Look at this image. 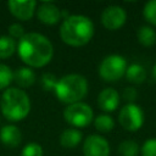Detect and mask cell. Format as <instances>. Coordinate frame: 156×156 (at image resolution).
<instances>
[{"label":"cell","mask_w":156,"mask_h":156,"mask_svg":"<svg viewBox=\"0 0 156 156\" xmlns=\"http://www.w3.org/2000/svg\"><path fill=\"white\" fill-rule=\"evenodd\" d=\"M65 121L73 127H87L94 117V112L88 104L76 102L68 105L63 111Z\"/></svg>","instance_id":"obj_6"},{"label":"cell","mask_w":156,"mask_h":156,"mask_svg":"<svg viewBox=\"0 0 156 156\" xmlns=\"http://www.w3.org/2000/svg\"><path fill=\"white\" fill-rule=\"evenodd\" d=\"M21 156H43V147L37 143H29L22 149Z\"/></svg>","instance_id":"obj_23"},{"label":"cell","mask_w":156,"mask_h":156,"mask_svg":"<svg viewBox=\"0 0 156 156\" xmlns=\"http://www.w3.org/2000/svg\"><path fill=\"white\" fill-rule=\"evenodd\" d=\"M0 140L9 147H16L22 140V133L16 126L6 124L0 129Z\"/></svg>","instance_id":"obj_13"},{"label":"cell","mask_w":156,"mask_h":156,"mask_svg":"<svg viewBox=\"0 0 156 156\" xmlns=\"http://www.w3.org/2000/svg\"><path fill=\"white\" fill-rule=\"evenodd\" d=\"M144 111L136 104H127L124 105L118 113L119 124L128 132H136L144 124Z\"/></svg>","instance_id":"obj_7"},{"label":"cell","mask_w":156,"mask_h":156,"mask_svg":"<svg viewBox=\"0 0 156 156\" xmlns=\"http://www.w3.org/2000/svg\"><path fill=\"white\" fill-rule=\"evenodd\" d=\"M94 126L99 132L102 133H107L110 130L113 129L115 127V121L111 116L108 115H99L95 119H94Z\"/></svg>","instance_id":"obj_20"},{"label":"cell","mask_w":156,"mask_h":156,"mask_svg":"<svg viewBox=\"0 0 156 156\" xmlns=\"http://www.w3.org/2000/svg\"><path fill=\"white\" fill-rule=\"evenodd\" d=\"M127 80L133 84H141L146 79V71L145 68L139 63H132L127 66L126 74Z\"/></svg>","instance_id":"obj_17"},{"label":"cell","mask_w":156,"mask_h":156,"mask_svg":"<svg viewBox=\"0 0 156 156\" xmlns=\"http://www.w3.org/2000/svg\"><path fill=\"white\" fill-rule=\"evenodd\" d=\"M98 105L102 111L112 112L119 105V94L113 88H105L98 96Z\"/></svg>","instance_id":"obj_11"},{"label":"cell","mask_w":156,"mask_h":156,"mask_svg":"<svg viewBox=\"0 0 156 156\" xmlns=\"http://www.w3.org/2000/svg\"><path fill=\"white\" fill-rule=\"evenodd\" d=\"M9 10L10 12L22 20V21H27L29 18H32L34 11H35V6L37 2L34 0H24V1H20V0H10L7 2Z\"/></svg>","instance_id":"obj_10"},{"label":"cell","mask_w":156,"mask_h":156,"mask_svg":"<svg viewBox=\"0 0 156 156\" xmlns=\"http://www.w3.org/2000/svg\"><path fill=\"white\" fill-rule=\"evenodd\" d=\"M13 80L22 88H28L35 82V73L29 67H20L13 72Z\"/></svg>","instance_id":"obj_14"},{"label":"cell","mask_w":156,"mask_h":156,"mask_svg":"<svg viewBox=\"0 0 156 156\" xmlns=\"http://www.w3.org/2000/svg\"><path fill=\"white\" fill-rule=\"evenodd\" d=\"M136 38L140 45L145 48L154 46L156 44V30L151 26H141L136 32Z\"/></svg>","instance_id":"obj_16"},{"label":"cell","mask_w":156,"mask_h":156,"mask_svg":"<svg viewBox=\"0 0 156 156\" xmlns=\"http://www.w3.org/2000/svg\"><path fill=\"white\" fill-rule=\"evenodd\" d=\"M82 140V133L76 128H67L60 135V144L63 147H76Z\"/></svg>","instance_id":"obj_15"},{"label":"cell","mask_w":156,"mask_h":156,"mask_svg":"<svg viewBox=\"0 0 156 156\" xmlns=\"http://www.w3.org/2000/svg\"><path fill=\"white\" fill-rule=\"evenodd\" d=\"M0 108L2 115L13 122L27 117L30 111V101L28 95L18 88H7L0 100Z\"/></svg>","instance_id":"obj_3"},{"label":"cell","mask_w":156,"mask_h":156,"mask_svg":"<svg viewBox=\"0 0 156 156\" xmlns=\"http://www.w3.org/2000/svg\"><path fill=\"white\" fill-rule=\"evenodd\" d=\"M16 50L15 39L10 35H1L0 37V58L10 57Z\"/></svg>","instance_id":"obj_18"},{"label":"cell","mask_w":156,"mask_h":156,"mask_svg":"<svg viewBox=\"0 0 156 156\" xmlns=\"http://www.w3.org/2000/svg\"><path fill=\"white\" fill-rule=\"evenodd\" d=\"M20 57L29 67H43L50 62L54 55L51 41L39 33H27L17 45Z\"/></svg>","instance_id":"obj_1"},{"label":"cell","mask_w":156,"mask_h":156,"mask_svg":"<svg viewBox=\"0 0 156 156\" xmlns=\"http://www.w3.org/2000/svg\"><path fill=\"white\" fill-rule=\"evenodd\" d=\"M136 96H138V91L135 90V88L128 87L123 90V99L126 101H128V104H133V101L136 99Z\"/></svg>","instance_id":"obj_27"},{"label":"cell","mask_w":156,"mask_h":156,"mask_svg":"<svg viewBox=\"0 0 156 156\" xmlns=\"http://www.w3.org/2000/svg\"><path fill=\"white\" fill-rule=\"evenodd\" d=\"M37 15L45 24H55L61 20L60 9L52 2H41L37 10Z\"/></svg>","instance_id":"obj_12"},{"label":"cell","mask_w":156,"mask_h":156,"mask_svg":"<svg viewBox=\"0 0 156 156\" xmlns=\"http://www.w3.org/2000/svg\"><path fill=\"white\" fill-rule=\"evenodd\" d=\"M13 80V72L9 66L0 63V89L6 88Z\"/></svg>","instance_id":"obj_22"},{"label":"cell","mask_w":156,"mask_h":156,"mask_svg":"<svg viewBox=\"0 0 156 156\" xmlns=\"http://www.w3.org/2000/svg\"><path fill=\"white\" fill-rule=\"evenodd\" d=\"M140 151L139 144L134 140H123L118 145L119 156H138Z\"/></svg>","instance_id":"obj_19"},{"label":"cell","mask_w":156,"mask_h":156,"mask_svg":"<svg viewBox=\"0 0 156 156\" xmlns=\"http://www.w3.org/2000/svg\"><path fill=\"white\" fill-rule=\"evenodd\" d=\"M40 83H41V85L45 90H54L55 85L57 83V79L52 73H45V74L41 76Z\"/></svg>","instance_id":"obj_25"},{"label":"cell","mask_w":156,"mask_h":156,"mask_svg":"<svg viewBox=\"0 0 156 156\" xmlns=\"http://www.w3.org/2000/svg\"><path fill=\"white\" fill-rule=\"evenodd\" d=\"M152 77H154V79L156 80V63H155L154 67H152Z\"/></svg>","instance_id":"obj_28"},{"label":"cell","mask_w":156,"mask_h":156,"mask_svg":"<svg viewBox=\"0 0 156 156\" xmlns=\"http://www.w3.org/2000/svg\"><path fill=\"white\" fill-rule=\"evenodd\" d=\"M143 16L151 26H156V0H150L144 5Z\"/></svg>","instance_id":"obj_21"},{"label":"cell","mask_w":156,"mask_h":156,"mask_svg":"<svg viewBox=\"0 0 156 156\" xmlns=\"http://www.w3.org/2000/svg\"><path fill=\"white\" fill-rule=\"evenodd\" d=\"M9 34L12 39H21L24 35V29L20 23H13L9 27Z\"/></svg>","instance_id":"obj_26"},{"label":"cell","mask_w":156,"mask_h":156,"mask_svg":"<svg viewBox=\"0 0 156 156\" xmlns=\"http://www.w3.org/2000/svg\"><path fill=\"white\" fill-rule=\"evenodd\" d=\"M83 154L84 156H108L110 144L104 136L91 134L84 140Z\"/></svg>","instance_id":"obj_9"},{"label":"cell","mask_w":156,"mask_h":156,"mask_svg":"<svg viewBox=\"0 0 156 156\" xmlns=\"http://www.w3.org/2000/svg\"><path fill=\"white\" fill-rule=\"evenodd\" d=\"M127 21V13L123 7L118 5L107 6L101 13V23L108 30L119 29Z\"/></svg>","instance_id":"obj_8"},{"label":"cell","mask_w":156,"mask_h":156,"mask_svg":"<svg viewBox=\"0 0 156 156\" xmlns=\"http://www.w3.org/2000/svg\"><path fill=\"white\" fill-rule=\"evenodd\" d=\"M94 35V23L83 15H72L65 18L60 27L61 39L71 46H83Z\"/></svg>","instance_id":"obj_2"},{"label":"cell","mask_w":156,"mask_h":156,"mask_svg":"<svg viewBox=\"0 0 156 156\" xmlns=\"http://www.w3.org/2000/svg\"><path fill=\"white\" fill-rule=\"evenodd\" d=\"M141 156H156V138H151L144 141L140 149Z\"/></svg>","instance_id":"obj_24"},{"label":"cell","mask_w":156,"mask_h":156,"mask_svg":"<svg viewBox=\"0 0 156 156\" xmlns=\"http://www.w3.org/2000/svg\"><path fill=\"white\" fill-rule=\"evenodd\" d=\"M54 91L60 101L72 105L80 102V100L87 95L88 82L82 74H66L57 80Z\"/></svg>","instance_id":"obj_4"},{"label":"cell","mask_w":156,"mask_h":156,"mask_svg":"<svg viewBox=\"0 0 156 156\" xmlns=\"http://www.w3.org/2000/svg\"><path fill=\"white\" fill-rule=\"evenodd\" d=\"M127 69V61L123 56L112 54L106 56L100 66H99V74L106 82H116L126 74Z\"/></svg>","instance_id":"obj_5"}]
</instances>
